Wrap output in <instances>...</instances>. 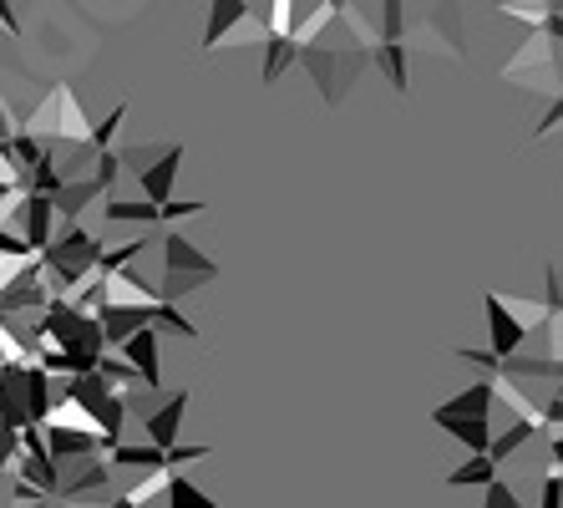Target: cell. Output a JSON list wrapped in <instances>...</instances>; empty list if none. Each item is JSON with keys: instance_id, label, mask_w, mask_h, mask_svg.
<instances>
[{"instance_id": "cell-31", "label": "cell", "mask_w": 563, "mask_h": 508, "mask_svg": "<svg viewBox=\"0 0 563 508\" xmlns=\"http://www.w3.org/2000/svg\"><path fill=\"white\" fill-rule=\"evenodd\" d=\"M549 36H553V41H559V46H563V15H553V21H549Z\"/></svg>"}, {"instance_id": "cell-22", "label": "cell", "mask_w": 563, "mask_h": 508, "mask_svg": "<svg viewBox=\"0 0 563 508\" xmlns=\"http://www.w3.org/2000/svg\"><path fill=\"white\" fill-rule=\"evenodd\" d=\"M153 325H157V331L168 325V331H178V335H188V341H198V325L188 321L178 306H157V310H153Z\"/></svg>"}, {"instance_id": "cell-2", "label": "cell", "mask_w": 563, "mask_h": 508, "mask_svg": "<svg viewBox=\"0 0 563 508\" xmlns=\"http://www.w3.org/2000/svg\"><path fill=\"white\" fill-rule=\"evenodd\" d=\"M483 310H487V351H493L498 362L523 356L533 325L549 321V316H543V306H508V295H498V290L483 295Z\"/></svg>"}, {"instance_id": "cell-25", "label": "cell", "mask_w": 563, "mask_h": 508, "mask_svg": "<svg viewBox=\"0 0 563 508\" xmlns=\"http://www.w3.org/2000/svg\"><path fill=\"white\" fill-rule=\"evenodd\" d=\"M483 508H523V504H518V494L508 488V478H493L483 488Z\"/></svg>"}, {"instance_id": "cell-12", "label": "cell", "mask_w": 563, "mask_h": 508, "mask_svg": "<svg viewBox=\"0 0 563 508\" xmlns=\"http://www.w3.org/2000/svg\"><path fill=\"white\" fill-rule=\"evenodd\" d=\"M295 62H300L295 36H264V71H260V81H264V87H275V81L285 77Z\"/></svg>"}, {"instance_id": "cell-1", "label": "cell", "mask_w": 563, "mask_h": 508, "mask_svg": "<svg viewBox=\"0 0 563 508\" xmlns=\"http://www.w3.org/2000/svg\"><path fill=\"white\" fill-rule=\"evenodd\" d=\"M157 254H163V306H178L184 295L203 290L209 280H219V265H213L209 254H198L184 234H163L157 240Z\"/></svg>"}, {"instance_id": "cell-3", "label": "cell", "mask_w": 563, "mask_h": 508, "mask_svg": "<svg viewBox=\"0 0 563 508\" xmlns=\"http://www.w3.org/2000/svg\"><path fill=\"white\" fill-rule=\"evenodd\" d=\"M553 46V36L549 31H538L533 41H523V46H518V56H512L508 67H503V77L508 81H528V92H543V97H553V102H559V56L549 52Z\"/></svg>"}, {"instance_id": "cell-14", "label": "cell", "mask_w": 563, "mask_h": 508, "mask_svg": "<svg viewBox=\"0 0 563 508\" xmlns=\"http://www.w3.org/2000/svg\"><path fill=\"white\" fill-rule=\"evenodd\" d=\"M92 199H107L102 184H97V178H71V184L56 194V214H62L66 224H77V214H81V209H87Z\"/></svg>"}, {"instance_id": "cell-28", "label": "cell", "mask_w": 563, "mask_h": 508, "mask_svg": "<svg viewBox=\"0 0 563 508\" xmlns=\"http://www.w3.org/2000/svg\"><path fill=\"white\" fill-rule=\"evenodd\" d=\"M538 508H563V473H549V483H543V504Z\"/></svg>"}, {"instance_id": "cell-19", "label": "cell", "mask_w": 563, "mask_h": 508, "mask_svg": "<svg viewBox=\"0 0 563 508\" xmlns=\"http://www.w3.org/2000/svg\"><path fill=\"white\" fill-rule=\"evenodd\" d=\"M122 122H128V97H122V102L107 112L102 122H92V137H87V147H92V153H112V137H118Z\"/></svg>"}, {"instance_id": "cell-32", "label": "cell", "mask_w": 563, "mask_h": 508, "mask_svg": "<svg viewBox=\"0 0 563 508\" xmlns=\"http://www.w3.org/2000/svg\"><path fill=\"white\" fill-rule=\"evenodd\" d=\"M15 508H52V504H15Z\"/></svg>"}, {"instance_id": "cell-17", "label": "cell", "mask_w": 563, "mask_h": 508, "mask_svg": "<svg viewBox=\"0 0 563 508\" xmlns=\"http://www.w3.org/2000/svg\"><path fill=\"white\" fill-rule=\"evenodd\" d=\"M493 478H498V463H493V457H467L462 468L446 473V483H452V488H487Z\"/></svg>"}, {"instance_id": "cell-30", "label": "cell", "mask_w": 563, "mask_h": 508, "mask_svg": "<svg viewBox=\"0 0 563 508\" xmlns=\"http://www.w3.org/2000/svg\"><path fill=\"white\" fill-rule=\"evenodd\" d=\"M549 473H563V438L549 442Z\"/></svg>"}, {"instance_id": "cell-33", "label": "cell", "mask_w": 563, "mask_h": 508, "mask_svg": "<svg viewBox=\"0 0 563 508\" xmlns=\"http://www.w3.org/2000/svg\"><path fill=\"white\" fill-rule=\"evenodd\" d=\"M559 97H563V92H559Z\"/></svg>"}, {"instance_id": "cell-21", "label": "cell", "mask_w": 563, "mask_h": 508, "mask_svg": "<svg viewBox=\"0 0 563 508\" xmlns=\"http://www.w3.org/2000/svg\"><path fill=\"white\" fill-rule=\"evenodd\" d=\"M173 147V143H168ZM168 147H163V143H143V147H122V153H118V163H122V168H132V174H147V168H153V163L157 158H163V153H168Z\"/></svg>"}, {"instance_id": "cell-18", "label": "cell", "mask_w": 563, "mask_h": 508, "mask_svg": "<svg viewBox=\"0 0 563 508\" xmlns=\"http://www.w3.org/2000/svg\"><path fill=\"white\" fill-rule=\"evenodd\" d=\"M163 498H168V508H223L213 498H203V488H194L184 473H168V494Z\"/></svg>"}, {"instance_id": "cell-23", "label": "cell", "mask_w": 563, "mask_h": 508, "mask_svg": "<svg viewBox=\"0 0 563 508\" xmlns=\"http://www.w3.org/2000/svg\"><path fill=\"white\" fill-rule=\"evenodd\" d=\"M503 15H512V21H528V26L533 31H549V21L559 11H553V5H498Z\"/></svg>"}, {"instance_id": "cell-7", "label": "cell", "mask_w": 563, "mask_h": 508, "mask_svg": "<svg viewBox=\"0 0 563 508\" xmlns=\"http://www.w3.org/2000/svg\"><path fill=\"white\" fill-rule=\"evenodd\" d=\"M250 26H254V5H244V0H213L209 26H203V52H213V46H223V36L250 31Z\"/></svg>"}, {"instance_id": "cell-11", "label": "cell", "mask_w": 563, "mask_h": 508, "mask_svg": "<svg viewBox=\"0 0 563 508\" xmlns=\"http://www.w3.org/2000/svg\"><path fill=\"white\" fill-rule=\"evenodd\" d=\"M102 219H107V224H163V209H153L147 199H122V194H107Z\"/></svg>"}, {"instance_id": "cell-4", "label": "cell", "mask_w": 563, "mask_h": 508, "mask_svg": "<svg viewBox=\"0 0 563 508\" xmlns=\"http://www.w3.org/2000/svg\"><path fill=\"white\" fill-rule=\"evenodd\" d=\"M198 457H209L203 442H178L173 453L153 448V442H118L112 453H107V468H147V473H178L184 463H198Z\"/></svg>"}, {"instance_id": "cell-6", "label": "cell", "mask_w": 563, "mask_h": 508, "mask_svg": "<svg viewBox=\"0 0 563 508\" xmlns=\"http://www.w3.org/2000/svg\"><path fill=\"white\" fill-rule=\"evenodd\" d=\"M157 335H163L157 325H143V331L132 335V341H122V351H118L122 362L137 372V382H143L147 391L163 387V356H157Z\"/></svg>"}, {"instance_id": "cell-15", "label": "cell", "mask_w": 563, "mask_h": 508, "mask_svg": "<svg viewBox=\"0 0 563 508\" xmlns=\"http://www.w3.org/2000/svg\"><path fill=\"white\" fill-rule=\"evenodd\" d=\"M107 478H112V468H107V457L102 463H81V473L71 483H62V498L66 504H81V494H97V488H107Z\"/></svg>"}, {"instance_id": "cell-29", "label": "cell", "mask_w": 563, "mask_h": 508, "mask_svg": "<svg viewBox=\"0 0 563 508\" xmlns=\"http://www.w3.org/2000/svg\"><path fill=\"white\" fill-rule=\"evenodd\" d=\"M0 26L11 31V36H21V15H15V5H11V0H0Z\"/></svg>"}, {"instance_id": "cell-27", "label": "cell", "mask_w": 563, "mask_h": 508, "mask_svg": "<svg viewBox=\"0 0 563 508\" xmlns=\"http://www.w3.org/2000/svg\"><path fill=\"white\" fill-rule=\"evenodd\" d=\"M194 214H209V209H203V199H173V203H163V224H173V219H194Z\"/></svg>"}, {"instance_id": "cell-20", "label": "cell", "mask_w": 563, "mask_h": 508, "mask_svg": "<svg viewBox=\"0 0 563 508\" xmlns=\"http://www.w3.org/2000/svg\"><path fill=\"white\" fill-rule=\"evenodd\" d=\"M147 244H153V240H132V244H118V250H102V259H97V275L107 280V275H118V269H128L132 259H137V254L147 250Z\"/></svg>"}, {"instance_id": "cell-8", "label": "cell", "mask_w": 563, "mask_h": 508, "mask_svg": "<svg viewBox=\"0 0 563 508\" xmlns=\"http://www.w3.org/2000/svg\"><path fill=\"white\" fill-rule=\"evenodd\" d=\"M184 412H188V391H173L163 407H153V412L143 417V422H147V442H153V448H163V453H173V448H178V428H184Z\"/></svg>"}, {"instance_id": "cell-34", "label": "cell", "mask_w": 563, "mask_h": 508, "mask_svg": "<svg viewBox=\"0 0 563 508\" xmlns=\"http://www.w3.org/2000/svg\"><path fill=\"white\" fill-rule=\"evenodd\" d=\"M523 508H528V504H523Z\"/></svg>"}, {"instance_id": "cell-10", "label": "cell", "mask_w": 563, "mask_h": 508, "mask_svg": "<svg viewBox=\"0 0 563 508\" xmlns=\"http://www.w3.org/2000/svg\"><path fill=\"white\" fill-rule=\"evenodd\" d=\"M432 422L446 438H457L472 457H487V448H493V422L487 417H432Z\"/></svg>"}, {"instance_id": "cell-16", "label": "cell", "mask_w": 563, "mask_h": 508, "mask_svg": "<svg viewBox=\"0 0 563 508\" xmlns=\"http://www.w3.org/2000/svg\"><path fill=\"white\" fill-rule=\"evenodd\" d=\"M533 432L538 428H528V422H512V428H503V432H493V448H487V457H493V463H508V457H518L528 448V442H533Z\"/></svg>"}, {"instance_id": "cell-9", "label": "cell", "mask_w": 563, "mask_h": 508, "mask_svg": "<svg viewBox=\"0 0 563 508\" xmlns=\"http://www.w3.org/2000/svg\"><path fill=\"white\" fill-rule=\"evenodd\" d=\"M178 163H184V143H173L163 158L147 168V174H137V184H143V199L153 203V209H163V203H173V184H178Z\"/></svg>"}, {"instance_id": "cell-5", "label": "cell", "mask_w": 563, "mask_h": 508, "mask_svg": "<svg viewBox=\"0 0 563 508\" xmlns=\"http://www.w3.org/2000/svg\"><path fill=\"white\" fill-rule=\"evenodd\" d=\"M41 259H46V265H56V269H66V275H77V280H92L97 259H102V240H97V234H87L81 224H66Z\"/></svg>"}, {"instance_id": "cell-26", "label": "cell", "mask_w": 563, "mask_h": 508, "mask_svg": "<svg viewBox=\"0 0 563 508\" xmlns=\"http://www.w3.org/2000/svg\"><path fill=\"white\" fill-rule=\"evenodd\" d=\"M15 457H21V432L11 428H0V478L15 468Z\"/></svg>"}, {"instance_id": "cell-24", "label": "cell", "mask_w": 563, "mask_h": 508, "mask_svg": "<svg viewBox=\"0 0 563 508\" xmlns=\"http://www.w3.org/2000/svg\"><path fill=\"white\" fill-rule=\"evenodd\" d=\"M118 174H122L118 147H112V153H97V168H92V178H97V184H102V194H118Z\"/></svg>"}, {"instance_id": "cell-13", "label": "cell", "mask_w": 563, "mask_h": 508, "mask_svg": "<svg viewBox=\"0 0 563 508\" xmlns=\"http://www.w3.org/2000/svg\"><path fill=\"white\" fill-rule=\"evenodd\" d=\"M493 412V382H472L467 391H457L452 401H442L432 417H487Z\"/></svg>"}]
</instances>
